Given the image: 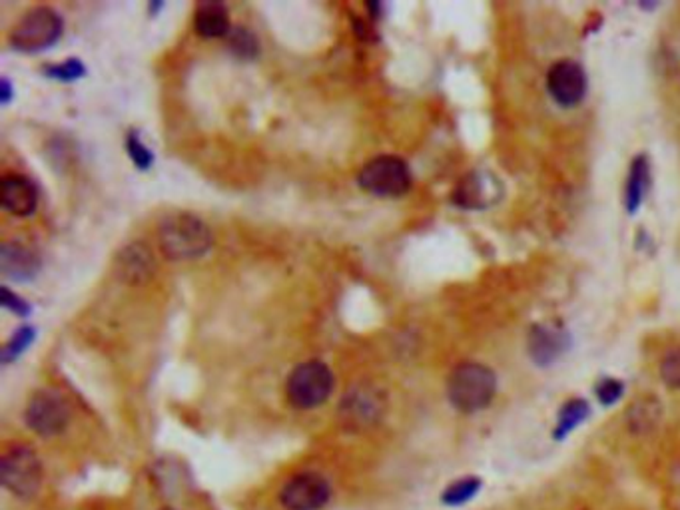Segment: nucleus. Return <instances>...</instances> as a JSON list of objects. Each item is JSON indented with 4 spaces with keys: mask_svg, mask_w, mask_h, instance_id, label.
<instances>
[{
    "mask_svg": "<svg viewBox=\"0 0 680 510\" xmlns=\"http://www.w3.org/2000/svg\"><path fill=\"white\" fill-rule=\"evenodd\" d=\"M589 413H591L589 403L583 401V398H573V401H568L559 413L555 437L565 439L567 434L575 429V426L581 425L586 416H589Z\"/></svg>",
    "mask_w": 680,
    "mask_h": 510,
    "instance_id": "obj_19",
    "label": "nucleus"
},
{
    "mask_svg": "<svg viewBox=\"0 0 680 510\" xmlns=\"http://www.w3.org/2000/svg\"><path fill=\"white\" fill-rule=\"evenodd\" d=\"M126 150H128V154H130V157H132V160H134V164L138 166V168L146 170V168H150V166H152V160H154L152 152H150L148 148H146L140 140H138V136H136V134H130V136H128V140H126Z\"/></svg>",
    "mask_w": 680,
    "mask_h": 510,
    "instance_id": "obj_23",
    "label": "nucleus"
},
{
    "mask_svg": "<svg viewBox=\"0 0 680 510\" xmlns=\"http://www.w3.org/2000/svg\"><path fill=\"white\" fill-rule=\"evenodd\" d=\"M624 393V385L619 379H603V381L596 385V397L603 405H613L617 403L619 398Z\"/></svg>",
    "mask_w": 680,
    "mask_h": 510,
    "instance_id": "obj_24",
    "label": "nucleus"
},
{
    "mask_svg": "<svg viewBox=\"0 0 680 510\" xmlns=\"http://www.w3.org/2000/svg\"><path fill=\"white\" fill-rule=\"evenodd\" d=\"M154 273V257L150 249L140 244H134L118 257V275L124 282L142 283Z\"/></svg>",
    "mask_w": 680,
    "mask_h": 510,
    "instance_id": "obj_16",
    "label": "nucleus"
},
{
    "mask_svg": "<svg viewBox=\"0 0 680 510\" xmlns=\"http://www.w3.org/2000/svg\"><path fill=\"white\" fill-rule=\"evenodd\" d=\"M649 188V160L645 156L635 157L632 162L631 170H629V180H627V210L629 213H635L639 206L645 200V193Z\"/></svg>",
    "mask_w": 680,
    "mask_h": 510,
    "instance_id": "obj_17",
    "label": "nucleus"
},
{
    "mask_svg": "<svg viewBox=\"0 0 680 510\" xmlns=\"http://www.w3.org/2000/svg\"><path fill=\"white\" fill-rule=\"evenodd\" d=\"M62 18L54 8L36 6L11 31V46L21 52H42L60 39Z\"/></svg>",
    "mask_w": 680,
    "mask_h": 510,
    "instance_id": "obj_4",
    "label": "nucleus"
},
{
    "mask_svg": "<svg viewBox=\"0 0 680 510\" xmlns=\"http://www.w3.org/2000/svg\"><path fill=\"white\" fill-rule=\"evenodd\" d=\"M0 267L4 277L13 282H29L39 273L40 259L21 244H4L0 249Z\"/></svg>",
    "mask_w": 680,
    "mask_h": 510,
    "instance_id": "obj_14",
    "label": "nucleus"
},
{
    "mask_svg": "<svg viewBox=\"0 0 680 510\" xmlns=\"http://www.w3.org/2000/svg\"><path fill=\"white\" fill-rule=\"evenodd\" d=\"M497 393V377L481 363H461L447 381L449 401L461 413H477L489 407Z\"/></svg>",
    "mask_w": 680,
    "mask_h": 510,
    "instance_id": "obj_2",
    "label": "nucleus"
},
{
    "mask_svg": "<svg viewBox=\"0 0 680 510\" xmlns=\"http://www.w3.org/2000/svg\"><path fill=\"white\" fill-rule=\"evenodd\" d=\"M32 339H34V329H31V327H22L21 331L14 333L13 341L8 343L6 349H4V361H8L11 357H14V355L21 353V351H22L26 345H29V343H31Z\"/></svg>",
    "mask_w": 680,
    "mask_h": 510,
    "instance_id": "obj_26",
    "label": "nucleus"
},
{
    "mask_svg": "<svg viewBox=\"0 0 680 510\" xmlns=\"http://www.w3.org/2000/svg\"><path fill=\"white\" fill-rule=\"evenodd\" d=\"M162 254L168 259H196L212 247V231L196 216L176 213L162 221L158 229Z\"/></svg>",
    "mask_w": 680,
    "mask_h": 510,
    "instance_id": "obj_1",
    "label": "nucleus"
},
{
    "mask_svg": "<svg viewBox=\"0 0 680 510\" xmlns=\"http://www.w3.org/2000/svg\"><path fill=\"white\" fill-rule=\"evenodd\" d=\"M36 203H39V192L24 175H8L3 180V206L13 216H31L36 210Z\"/></svg>",
    "mask_w": 680,
    "mask_h": 510,
    "instance_id": "obj_13",
    "label": "nucleus"
},
{
    "mask_svg": "<svg viewBox=\"0 0 680 510\" xmlns=\"http://www.w3.org/2000/svg\"><path fill=\"white\" fill-rule=\"evenodd\" d=\"M501 183L487 172H473L459 183L453 201L465 210H485L501 198Z\"/></svg>",
    "mask_w": 680,
    "mask_h": 510,
    "instance_id": "obj_11",
    "label": "nucleus"
},
{
    "mask_svg": "<svg viewBox=\"0 0 680 510\" xmlns=\"http://www.w3.org/2000/svg\"><path fill=\"white\" fill-rule=\"evenodd\" d=\"M529 355L537 365L547 367L565 353L568 347V337L565 331L553 326H537L532 327L529 336Z\"/></svg>",
    "mask_w": 680,
    "mask_h": 510,
    "instance_id": "obj_12",
    "label": "nucleus"
},
{
    "mask_svg": "<svg viewBox=\"0 0 680 510\" xmlns=\"http://www.w3.org/2000/svg\"><path fill=\"white\" fill-rule=\"evenodd\" d=\"M334 373L321 361H306L291 371L286 381V397L296 409H316L334 391Z\"/></svg>",
    "mask_w": 680,
    "mask_h": 510,
    "instance_id": "obj_3",
    "label": "nucleus"
},
{
    "mask_svg": "<svg viewBox=\"0 0 680 510\" xmlns=\"http://www.w3.org/2000/svg\"><path fill=\"white\" fill-rule=\"evenodd\" d=\"M660 377L670 389H680V347L670 349L660 363Z\"/></svg>",
    "mask_w": 680,
    "mask_h": 510,
    "instance_id": "obj_22",
    "label": "nucleus"
},
{
    "mask_svg": "<svg viewBox=\"0 0 680 510\" xmlns=\"http://www.w3.org/2000/svg\"><path fill=\"white\" fill-rule=\"evenodd\" d=\"M547 90L559 106L573 108L586 94V74L575 60H559L547 74Z\"/></svg>",
    "mask_w": 680,
    "mask_h": 510,
    "instance_id": "obj_9",
    "label": "nucleus"
},
{
    "mask_svg": "<svg viewBox=\"0 0 680 510\" xmlns=\"http://www.w3.org/2000/svg\"><path fill=\"white\" fill-rule=\"evenodd\" d=\"M46 74H50V76H54L57 80H76L80 78L82 74H85V67H82V62L78 60H67L62 64H57L54 68H49L46 70Z\"/></svg>",
    "mask_w": 680,
    "mask_h": 510,
    "instance_id": "obj_25",
    "label": "nucleus"
},
{
    "mask_svg": "<svg viewBox=\"0 0 680 510\" xmlns=\"http://www.w3.org/2000/svg\"><path fill=\"white\" fill-rule=\"evenodd\" d=\"M660 415H663V409L655 398H640L629 409V429L632 433H650L658 425Z\"/></svg>",
    "mask_w": 680,
    "mask_h": 510,
    "instance_id": "obj_18",
    "label": "nucleus"
},
{
    "mask_svg": "<svg viewBox=\"0 0 680 510\" xmlns=\"http://www.w3.org/2000/svg\"><path fill=\"white\" fill-rule=\"evenodd\" d=\"M228 46L237 58L244 60H252L257 57V52H260V42H257L254 32L247 31L246 26H236V29L229 31Z\"/></svg>",
    "mask_w": 680,
    "mask_h": 510,
    "instance_id": "obj_20",
    "label": "nucleus"
},
{
    "mask_svg": "<svg viewBox=\"0 0 680 510\" xmlns=\"http://www.w3.org/2000/svg\"><path fill=\"white\" fill-rule=\"evenodd\" d=\"M479 488H481V480L479 479L467 477V479L457 480L455 485L449 487L445 490L443 500H445L447 505H452V506L463 505V503H467V500H471L477 495V490H479Z\"/></svg>",
    "mask_w": 680,
    "mask_h": 510,
    "instance_id": "obj_21",
    "label": "nucleus"
},
{
    "mask_svg": "<svg viewBox=\"0 0 680 510\" xmlns=\"http://www.w3.org/2000/svg\"><path fill=\"white\" fill-rule=\"evenodd\" d=\"M11 100V85H8V80L4 78L3 80V102H8Z\"/></svg>",
    "mask_w": 680,
    "mask_h": 510,
    "instance_id": "obj_28",
    "label": "nucleus"
},
{
    "mask_svg": "<svg viewBox=\"0 0 680 510\" xmlns=\"http://www.w3.org/2000/svg\"><path fill=\"white\" fill-rule=\"evenodd\" d=\"M383 413V397L371 387H357L344 398L342 419L349 429H363L375 423Z\"/></svg>",
    "mask_w": 680,
    "mask_h": 510,
    "instance_id": "obj_10",
    "label": "nucleus"
},
{
    "mask_svg": "<svg viewBox=\"0 0 680 510\" xmlns=\"http://www.w3.org/2000/svg\"><path fill=\"white\" fill-rule=\"evenodd\" d=\"M332 498L329 482L318 472L291 477L280 490V503L288 510H319Z\"/></svg>",
    "mask_w": 680,
    "mask_h": 510,
    "instance_id": "obj_8",
    "label": "nucleus"
},
{
    "mask_svg": "<svg viewBox=\"0 0 680 510\" xmlns=\"http://www.w3.org/2000/svg\"><path fill=\"white\" fill-rule=\"evenodd\" d=\"M3 303H4V308L13 309L16 315H22V318H26V315L31 313L29 303H24L21 298H18V295L8 291L6 287L3 290Z\"/></svg>",
    "mask_w": 680,
    "mask_h": 510,
    "instance_id": "obj_27",
    "label": "nucleus"
},
{
    "mask_svg": "<svg viewBox=\"0 0 680 510\" xmlns=\"http://www.w3.org/2000/svg\"><path fill=\"white\" fill-rule=\"evenodd\" d=\"M0 480L16 497H34L42 485V465L36 452L24 444L8 449L0 459Z\"/></svg>",
    "mask_w": 680,
    "mask_h": 510,
    "instance_id": "obj_6",
    "label": "nucleus"
},
{
    "mask_svg": "<svg viewBox=\"0 0 680 510\" xmlns=\"http://www.w3.org/2000/svg\"><path fill=\"white\" fill-rule=\"evenodd\" d=\"M360 185L378 198H399L411 188L409 166L398 156H378L363 166Z\"/></svg>",
    "mask_w": 680,
    "mask_h": 510,
    "instance_id": "obj_5",
    "label": "nucleus"
},
{
    "mask_svg": "<svg viewBox=\"0 0 680 510\" xmlns=\"http://www.w3.org/2000/svg\"><path fill=\"white\" fill-rule=\"evenodd\" d=\"M70 415L72 411L67 398L50 389L34 393L24 413L26 425L40 437H54V434L62 433L67 429Z\"/></svg>",
    "mask_w": 680,
    "mask_h": 510,
    "instance_id": "obj_7",
    "label": "nucleus"
},
{
    "mask_svg": "<svg viewBox=\"0 0 680 510\" xmlns=\"http://www.w3.org/2000/svg\"><path fill=\"white\" fill-rule=\"evenodd\" d=\"M194 29L201 39H228L229 14L222 3H200L194 14Z\"/></svg>",
    "mask_w": 680,
    "mask_h": 510,
    "instance_id": "obj_15",
    "label": "nucleus"
}]
</instances>
